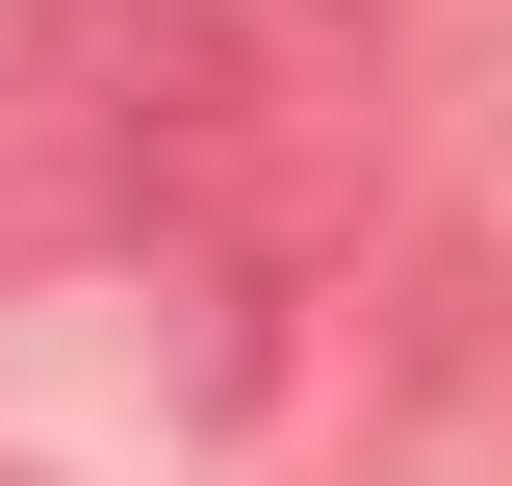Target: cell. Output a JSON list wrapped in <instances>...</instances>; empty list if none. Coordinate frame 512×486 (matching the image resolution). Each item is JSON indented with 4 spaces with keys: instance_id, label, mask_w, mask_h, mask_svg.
<instances>
[{
    "instance_id": "1",
    "label": "cell",
    "mask_w": 512,
    "mask_h": 486,
    "mask_svg": "<svg viewBox=\"0 0 512 486\" xmlns=\"http://www.w3.org/2000/svg\"><path fill=\"white\" fill-rule=\"evenodd\" d=\"M308 26H333V0H308Z\"/></svg>"
}]
</instances>
